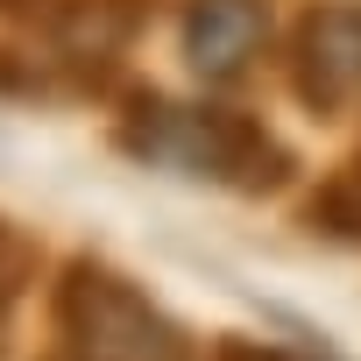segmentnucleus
<instances>
[{"mask_svg":"<svg viewBox=\"0 0 361 361\" xmlns=\"http://www.w3.org/2000/svg\"><path fill=\"white\" fill-rule=\"evenodd\" d=\"M106 142L142 170H170V177H192V185H213L234 199H269L298 177L290 142L262 114H241L220 99H170L163 85H142V78L121 85Z\"/></svg>","mask_w":361,"mask_h":361,"instance_id":"obj_1","label":"nucleus"},{"mask_svg":"<svg viewBox=\"0 0 361 361\" xmlns=\"http://www.w3.org/2000/svg\"><path fill=\"white\" fill-rule=\"evenodd\" d=\"M36 276H43V241L15 220H0V361H8V340H15V319H22Z\"/></svg>","mask_w":361,"mask_h":361,"instance_id":"obj_6","label":"nucleus"},{"mask_svg":"<svg viewBox=\"0 0 361 361\" xmlns=\"http://www.w3.org/2000/svg\"><path fill=\"white\" fill-rule=\"evenodd\" d=\"M142 22L149 0H0V29H15V43L71 64H121Z\"/></svg>","mask_w":361,"mask_h":361,"instance_id":"obj_4","label":"nucleus"},{"mask_svg":"<svg viewBox=\"0 0 361 361\" xmlns=\"http://www.w3.org/2000/svg\"><path fill=\"white\" fill-rule=\"evenodd\" d=\"M298 220L326 241H361V156H347L333 177H319V192L298 206Z\"/></svg>","mask_w":361,"mask_h":361,"instance_id":"obj_7","label":"nucleus"},{"mask_svg":"<svg viewBox=\"0 0 361 361\" xmlns=\"http://www.w3.org/2000/svg\"><path fill=\"white\" fill-rule=\"evenodd\" d=\"M262 43H269V0H185L177 8V50L206 85H241Z\"/></svg>","mask_w":361,"mask_h":361,"instance_id":"obj_5","label":"nucleus"},{"mask_svg":"<svg viewBox=\"0 0 361 361\" xmlns=\"http://www.w3.org/2000/svg\"><path fill=\"white\" fill-rule=\"evenodd\" d=\"M36 361H206L185 319L163 312L121 262L78 248L57 262L43 298V354Z\"/></svg>","mask_w":361,"mask_h":361,"instance_id":"obj_2","label":"nucleus"},{"mask_svg":"<svg viewBox=\"0 0 361 361\" xmlns=\"http://www.w3.org/2000/svg\"><path fill=\"white\" fill-rule=\"evenodd\" d=\"M283 78L312 121H361V0H312L290 29Z\"/></svg>","mask_w":361,"mask_h":361,"instance_id":"obj_3","label":"nucleus"},{"mask_svg":"<svg viewBox=\"0 0 361 361\" xmlns=\"http://www.w3.org/2000/svg\"><path fill=\"white\" fill-rule=\"evenodd\" d=\"M206 361H333V354L283 347V340H255V333H220V340L206 347Z\"/></svg>","mask_w":361,"mask_h":361,"instance_id":"obj_8","label":"nucleus"}]
</instances>
